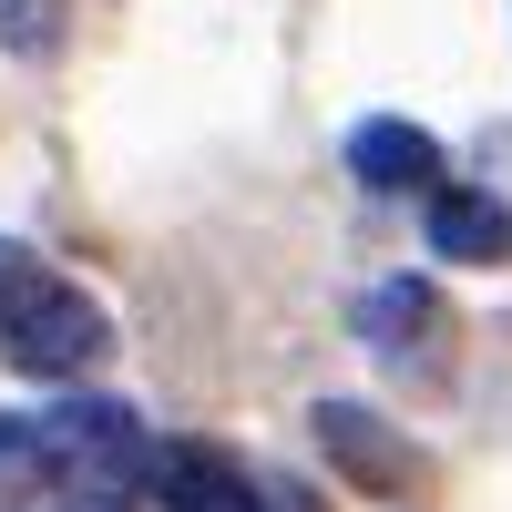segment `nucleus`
Wrapping results in <instances>:
<instances>
[{
    "instance_id": "obj_4",
    "label": "nucleus",
    "mask_w": 512,
    "mask_h": 512,
    "mask_svg": "<svg viewBox=\"0 0 512 512\" xmlns=\"http://www.w3.org/2000/svg\"><path fill=\"white\" fill-rule=\"evenodd\" d=\"M318 451H328L359 492H410V472H420V451H410L369 400H318Z\"/></svg>"
},
{
    "instance_id": "obj_2",
    "label": "nucleus",
    "mask_w": 512,
    "mask_h": 512,
    "mask_svg": "<svg viewBox=\"0 0 512 512\" xmlns=\"http://www.w3.org/2000/svg\"><path fill=\"white\" fill-rule=\"evenodd\" d=\"M41 441H52V472H82V482L144 472V451H154V441H144V420L123 410V400H103V390H93V400L72 390L52 420H41Z\"/></svg>"
},
{
    "instance_id": "obj_7",
    "label": "nucleus",
    "mask_w": 512,
    "mask_h": 512,
    "mask_svg": "<svg viewBox=\"0 0 512 512\" xmlns=\"http://www.w3.org/2000/svg\"><path fill=\"white\" fill-rule=\"evenodd\" d=\"M359 338H369V349H390V359L410 369V349H431V338H441V297H431V277L369 287V297H359Z\"/></svg>"
},
{
    "instance_id": "obj_1",
    "label": "nucleus",
    "mask_w": 512,
    "mask_h": 512,
    "mask_svg": "<svg viewBox=\"0 0 512 512\" xmlns=\"http://www.w3.org/2000/svg\"><path fill=\"white\" fill-rule=\"evenodd\" d=\"M0 349H11V369H31V379H82V369L113 349V318L82 287L41 277L21 308H0Z\"/></svg>"
},
{
    "instance_id": "obj_8",
    "label": "nucleus",
    "mask_w": 512,
    "mask_h": 512,
    "mask_svg": "<svg viewBox=\"0 0 512 512\" xmlns=\"http://www.w3.org/2000/svg\"><path fill=\"white\" fill-rule=\"evenodd\" d=\"M62 21H72V0H0V52L41 62V52L62 41Z\"/></svg>"
},
{
    "instance_id": "obj_6",
    "label": "nucleus",
    "mask_w": 512,
    "mask_h": 512,
    "mask_svg": "<svg viewBox=\"0 0 512 512\" xmlns=\"http://www.w3.org/2000/svg\"><path fill=\"white\" fill-rule=\"evenodd\" d=\"M349 175L379 185V195H410V185H431V175H441V144L420 134V123L379 113V123H359V134H349Z\"/></svg>"
},
{
    "instance_id": "obj_3",
    "label": "nucleus",
    "mask_w": 512,
    "mask_h": 512,
    "mask_svg": "<svg viewBox=\"0 0 512 512\" xmlns=\"http://www.w3.org/2000/svg\"><path fill=\"white\" fill-rule=\"evenodd\" d=\"M144 492L164 512H256L267 492H256L246 461H226L216 441H154L144 451Z\"/></svg>"
},
{
    "instance_id": "obj_9",
    "label": "nucleus",
    "mask_w": 512,
    "mask_h": 512,
    "mask_svg": "<svg viewBox=\"0 0 512 512\" xmlns=\"http://www.w3.org/2000/svg\"><path fill=\"white\" fill-rule=\"evenodd\" d=\"M52 472V441H41V420H11L0 410V492H31Z\"/></svg>"
},
{
    "instance_id": "obj_10",
    "label": "nucleus",
    "mask_w": 512,
    "mask_h": 512,
    "mask_svg": "<svg viewBox=\"0 0 512 512\" xmlns=\"http://www.w3.org/2000/svg\"><path fill=\"white\" fill-rule=\"evenodd\" d=\"M62 512H134V502H123V482H72Z\"/></svg>"
},
{
    "instance_id": "obj_5",
    "label": "nucleus",
    "mask_w": 512,
    "mask_h": 512,
    "mask_svg": "<svg viewBox=\"0 0 512 512\" xmlns=\"http://www.w3.org/2000/svg\"><path fill=\"white\" fill-rule=\"evenodd\" d=\"M431 246L451 256V267H502L512 256V205L482 195V185H441L431 195Z\"/></svg>"
}]
</instances>
